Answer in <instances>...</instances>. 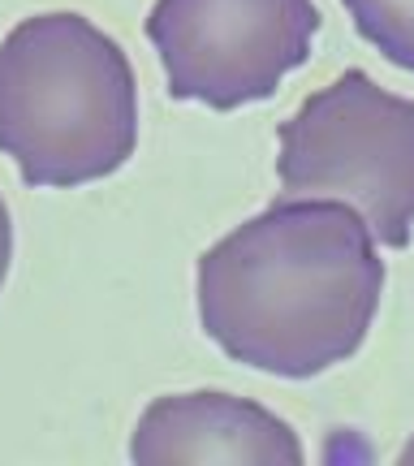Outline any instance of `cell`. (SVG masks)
Segmentation results:
<instances>
[{
  "instance_id": "6da1fadb",
  "label": "cell",
  "mask_w": 414,
  "mask_h": 466,
  "mask_svg": "<svg viewBox=\"0 0 414 466\" xmlns=\"http://www.w3.org/2000/svg\"><path fill=\"white\" fill-rule=\"evenodd\" d=\"M384 281L358 208L281 195L199 255V324L233 363L311 380L358 354Z\"/></svg>"
},
{
  "instance_id": "7a4b0ae2",
  "label": "cell",
  "mask_w": 414,
  "mask_h": 466,
  "mask_svg": "<svg viewBox=\"0 0 414 466\" xmlns=\"http://www.w3.org/2000/svg\"><path fill=\"white\" fill-rule=\"evenodd\" d=\"M138 147L130 56L83 14H35L0 39V156L26 186L113 177Z\"/></svg>"
},
{
  "instance_id": "3957f363",
  "label": "cell",
  "mask_w": 414,
  "mask_h": 466,
  "mask_svg": "<svg viewBox=\"0 0 414 466\" xmlns=\"http://www.w3.org/2000/svg\"><path fill=\"white\" fill-rule=\"evenodd\" d=\"M277 138L285 199H341L363 212L380 247H410L414 100L384 91L367 69H346L307 96Z\"/></svg>"
},
{
  "instance_id": "277c9868",
  "label": "cell",
  "mask_w": 414,
  "mask_h": 466,
  "mask_svg": "<svg viewBox=\"0 0 414 466\" xmlns=\"http://www.w3.org/2000/svg\"><path fill=\"white\" fill-rule=\"evenodd\" d=\"M319 26L315 0H156L147 14L168 96L212 113L272 100L307 66Z\"/></svg>"
},
{
  "instance_id": "5b68a950",
  "label": "cell",
  "mask_w": 414,
  "mask_h": 466,
  "mask_svg": "<svg viewBox=\"0 0 414 466\" xmlns=\"http://www.w3.org/2000/svg\"><path fill=\"white\" fill-rule=\"evenodd\" d=\"M130 458L143 466H302V441L281 415L220 389L165 393L138 415Z\"/></svg>"
},
{
  "instance_id": "8992f818",
  "label": "cell",
  "mask_w": 414,
  "mask_h": 466,
  "mask_svg": "<svg viewBox=\"0 0 414 466\" xmlns=\"http://www.w3.org/2000/svg\"><path fill=\"white\" fill-rule=\"evenodd\" d=\"M354 31L389 66L414 74V0H341Z\"/></svg>"
},
{
  "instance_id": "52a82bcc",
  "label": "cell",
  "mask_w": 414,
  "mask_h": 466,
  "mask_svg": "<svg viewBox=\"0 0 414 466\" xmlns=\"http://www.w3.org/2000/svg\"><path fill=\"white\" fill-rule=\"evenodd\" d=\"M9 264H14V220H9V208L0 199V289H5Z\"/></svg>"
},
{
  "instance_id": "ba28073f",
  "label": "cell",
  "mask_w": 414,
  "mask_h": 466,
  "mask_svg": "<svg viewBox=\"0 0 414 466\" xmlns=\"http://www.w3.org/2000/svg\"><path fill=\"white\" fill-rule=\"evenodd\" d=\"M401 462H414V441L406 445V450H401Z\"/></svg>"
}]
</instances>
